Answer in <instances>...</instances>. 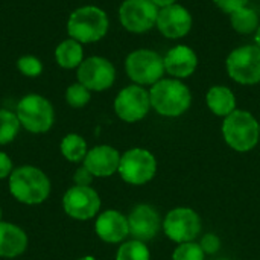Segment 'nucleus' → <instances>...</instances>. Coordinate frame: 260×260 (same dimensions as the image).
Returning <instances> with one entry per match:
<instances>
[{"label":"nucleus","mask_w":260,"mask_h":260,"mask_svg":"<svg viewBox=\"0 0 260 260\" xmlns=\"http://www.w3.org/2000/svg\"><path fill=\"white\" fill-rule=\"evenodd\" d=\"M93 174L82 165L76 169L75 175H73V181H75V186H91V181H93Z\"/></svg>","instance_id":"nucleus-30"},{"label":"nucleus","mask_w":260,"mask_h":260,"mask_svg":"<svg viewBox=\"0 0 260 260\" xmlns=\"http://www.w3.org/2000/svg\"><path fill=\"white\" fill-rule=\"evenodd\" d=\"M27 248V236L15 224L0 221V257L14 259L21 256Z\"/></svg>","instance_id":"nucleus-19"},{"label":"nucleus","mask_w":260,"mask_h":260,"mask_svg":"<svg viewBox=\"0 0 260 260\" xmlns=\"http://www.w3.org/2000/svg\"><path fill=\"white\" fill-rule=\"evenodd\" d=\"M172 260H206V253L195 241L178 244V247L172 253Z\"/></svg>","instance_id":"nucleus-27"},{"label":"nucleus","mask_w":260,"mask_h":260,"mask_svg":"<svg viewBox=\"0 0 260 260\" xmlns=\"http://www.w3.org/2000/svg\"><path fill=\"white\" fill-rule=\"evenodd\" d=\"M17 67H18V70H20L24 76H30V78L38 76V75L43 72V64H41V61H40L38 58H35V56H30V55L21 56V58L17 61Z\"/></svg>","instance_id":"nucleus-28"},{"label":"nucleus","mask_w":260,"mask_h":260,"mask_svg":"<svg viewBox=\"0 0 260 260\" xmlns=\"http://www.w3.org/2000/svg\"><path fill=\"white\" fill-rule=\"evenodd\" d=\"M155 24L166 38H183L192 27V15L184 6L174 3L158 11Z\"/></svg>","instance_id":"nucleus-15"},{"label":"nucleus","mask_w":260,"mask_h":260,"mask_svg":"<svg viewBox=\"0 0 260 260\" xmlns=\"http://www.w3.org/2000/svg\"><path fill=\"white\" fill-rule=\"evenodd\" d=\"M12 160L6 152L0 151V180L9 178L11 172H12Z\"/></svg>","instance_id":"nucleus-32"},{"label":"nucleus","mask_w":260,"mask_h":260,"mask_svg":"<svg viewBox=\"0 0 260 260\" xmlns=\"http://www.w3.org/2000/svg\"><path fill=\"white\" fill-rule=\"evenodd\" d=\"M117 172L125 183L133 186H142L149 183L155 177L157 160L148 149L133 148L120 155V165Z\"/></svg>","instance_id":"nucleus-6"},{"label":"nucleus","mask_w":260,"mask_h":260,"mask_svg":"<svg viewBox=\"0 0 260 260\" xmlns=\"http://www.w3.org/2000/svg\"><path fill=\"white\" fill-rule=\"evenodd\" d=\"M158 8L151 0H125L119 9L122 26L136 34L152 29L157 23Z\"/></svg>","instance_id":"nucleus-12"},{"label":"nucleus","mask_w":260,"mask_h":260,"mask_svg":"<svg viewBox=\"0 0 260 260\" xmlns=\"http://www.w3.org/2000/svg\"><path fill=\"white\" fill-rule=\"evenodd\" d=\"M108 17L98 6H82L76 9L67 23L69 35L78 43H94L105 37Z\"/></svg>","instance_id":"nucleus-4"},{"label":"nucleus","mask_w":260,"mask_h":260,"mask_svg":"<svg viewBox=\"0 0 260 260\" xmlns=\"http://www.w3.org/2000/svg\"><path fill=\"white\" fill-rule=\"evenodd\" d=\"M222 136L232 149L238 152H248L259 143V122L251 113L235 110L232 114L224 117Z\"/></svg>","instance_id":"nucleus-3"},{"label":"nucleus","mask_w":260,"mask_h":260,"mask_svg":"<svg viewBox=\"0 0 260 260\" xmlns=\"http://www.w3.org/2000/svg\"><path fill=\"white\" fill-rule=\"evenodd\" d=\"M149 98L151 107L165 117H178L192 104L190 90L178 79H160L151 87Z\"/></svg>","instance_id":"nucleus-2"},{"label":"nucleus","mask_w":260,"mask_h":260,"mask_svg":"<svg viewBox=\"0 0 260 260\" xmlns=\"http://www.w3.org/2000/svg\"><path fill=\"white\" fill-rule=\"evenodd\" d=\"M216 260H230V259H224V257H221V259H216Z\"/></svg>","instance_id":"nucleus-37"},{"label":"nucleus","mask_w":260,"mask_h":260,"mask_svg":"<svg viewBox=\"0 0 260 260\" xmlns=\"http://www.w3.org/2000/svg\"><path fill=\"white\" fill-rule=\"evenodd\" d=\"M78 260H98L96 257H93V256H84V257H81V259Z\"/></svg>","instance_id":"nucleus-35"},{"label":"nucleus","mask_w":260,"mask_h":260,"mask_svg":"<svg viewBox=\"0 0 260 260\" xmlns=\"http://www.w3.org/2000/svg\"><path fill=\"white\" fill-rule=\"evenodd\" d=\"M90 90L82 84H72L66 91V101L73 108H82L90 102Z\"/></svg>","instance_id":"nucleus-26"},{"label":"nucleus","mask_w":260,"mask_h":260,"mask_svg":"<svg viewBox=\"0 0 260 260\" xmlns=\"http://www.w3.org/2000/svg\"><path fill=\"white\" fill-rule=\"evenodd\" d=\"M256 46L260 47V24L259 27H257V30H256Z\"/></svg>","instance_id":"nucleus-34"},{"label":"nucleus","mask_w":260,"mask_h":260,"mask_svg":"<svg viewBox=\"0 0 260 260\" xmlns=\"http://www.w3.org/2000/svg\"><path fill=\"white\" fill-rule=\"evenodd\" d=\"M59 149H61V154L64 155V158L72 163L84 161V158L88 152L87 142L79 134H67L61 140Z\"/></svg>","instance_id":"nucleus-22"},{"label":"nucleus","mask_w":260,"mask_h":260,"mask_svg":"<svg viewBox=\"0 0 260 260\" xmlns=\"http://www.w3.org/2000/svg\"><path fill=\"white\" fill-rule=\"evenodd\" d=\"M227 72L242 85L260 82V47L248 44L235 49L227 58Z\"/></svg>","instance_id":"nucleus-8"},{"label":"nucleus","mask_w":260,"mask_h":260,"mask_svg":"<svg viewBox=\"0 0 260 260\" xmlns=\"http://www.w3.org/2000/svg\"><path fill=\"white\" fill-rule=\"evenodd\" d=\"M0 221H2V207H0Z\"/></svg>","instance_id":"nucleus-36"},{"label":"nucleus","mask_w":260,"mask_h":260,"mask_svg":"<svg viewBox=\"0 0 260 260\" xmlns=\"http://www.w3.org/2000/svg\"><path fill=\"white\" fill-rule=\"evenodd\" d=\"M94 232L107 244L123 242L129 236L128 218L117 210H105L98 215Z\"/></svg>","instance_id":"nucleus-17"},{"label":"nucleus","mask_w":260,"mask_h":260,"mask_svg":"<svg viewBox=\"0 0 260 260\" xmlns=\"http://www.w3.org/2000/svg\"><path fill=\"white\" fill-rule=\"evenodd\" d=\"M120 154L116 148L110 145H99L91 148L85 158L84 166L98 178H107L114 175L119 171Z\"/></svg>","instance_id":"nucleus-16"},{"label":"nucleus","mask_w":260,"mask_h":260,"mask_svg":"<svg viewBox=\"0 0 260 260\" xmlns=\"http://www.w3.org/2000/svg\"><path fill=\"white\" fill-rule=\"evenodd\" d=\"M126 218L129 225V235L133 236V239L142 241L145 244L148 241H152L163 227L160 213L155 207L149 204L136 206Z\"/></svg>","instance_id":"nucleus-14"},{"label":"nucleus","mask_w":260,"mask_h":260,"mask_svg":"<svg viewBox=\"0 0 260 260\" xmlns=\"http://www.w3.org/2000/svg\"><path fill=\"white\" fill-rule=\"evenodd\" d=\"M114 79V66L102 56H91L84 59L78 69V81L88 90L104 91L113 85Z\"/></svg>","instance_id":"nucleus-13"},{"label":"nucleus","mask_w":260,"mask_h":260,"mask_svg":"<svg viewBox=\"0 0 260 260\" xmlns=\"http://www.w3.org/2000/svg\"><path fill=\"white\" fill-rule=\"evenodd\" d=\"M200 245L206 254H216L221 248V239L213 233H207L201 238Z\"/></svg>","instance_id":"nucleus-29"},{"label":"nucleus","mask_w":260,"mask_h":260,"mask_svg":"<svg viewBox=\"0 0 260 260\" xmlns=\"http://www.w3.org/2000/svg\"><path fill=\"white\" fill-rule=\"evenodd\" d=\"M213 2L222 11H225L229 14H232V12H235V11L244 8V6H247V3H248V0H213Z\"/></svg>","instance_id":"nucleus-31"},{"label":"nucleus","mask_w":260,"mask_h":260,"mask_svg":"<svg viewBox=\"0 0 260 260\" xmlns=\"http://www.w3.org/2000/svg\"><path fill=\"white\" fill-rule=\"evenodd\" d=\"M125 69L128 76L137 85H154L163 79L165 59L154 50L140 49L128 55L125 61Z\"/></svg>","instance_id":"nucleus-7"},{"label":"nucleus","mask_w":260,"mask_h":260,"mask_svg":"<svg viewBox=\"0 0 260 260\" xmlns=\"http://www.w3.org/2000/svg\"><path fill=\"white\" fill-rule=\"evenodd\" d=\"M116 260H151V253L145 242L131 239L119 247Z\"/></svg>","instance_id":"nucleus-24"},{"label":"nucleus","mask_w":260,"mask_h":260,"mask_svg":"<svg viewBox=\"0 0 260 260\" xmlns=\"http://www.w3.org/2000/svg\"><path fill=\"white\" fill-rule=\"evenodd\" d=\"M157 8H166V6H171L175 3V0H151Z\"/></svg>","instance_id":"nucleus-33"},{"label":"nucleus","mask_w":260,"mask_h":260,"mask_svg":"<svg viewBox=\"0 0 260 260\" xmlns=\"http://www.w3.org/2000/svg\"><path fill=\"white\" fill-rule=\"evenodd\" d=\"M11 195L21 204L37 206L44 203L50 195L49 177L35 166H20L8 178Z\"/></svg>","instance_id":"nucleus-1"},{"label":"nucleus","mask_w":260,"mask_h":260,"mask_svg":"<svg viewBox=\"0 0 260 260\" xmlns=\"http://www.w3.org/2000/svg\"><path fill=\"white\" fill-rule=\"evenodd\" d=\"M207 107L210 111L219 117H227L236 110V98L229 87L215 85L207 91L206 96Z\"/></svg>","instance_id":"nucleus-20"},{"label":"nucleus","mask_w":260,"mask_h":260,"mask_svg":"<svg viewBox=\"0 0 260 260\" xmlns=\"http://www.w3.org/2000/svg\"><path fill=\"white\" fill-rule=\"evenodd\" d=\"M64 212L78 221H88L101 210L99 193L90 186H72L62 197Z\"/></svg>","instance_id":"nucleus-10"},{"label":"nucleus","mask_w":260,"mask_h":260,"mask_svg":"<svg viewBox=\"0 0 260 260\" xmlns=\"http://www.w3.org/2000/svg\"><path fill=\"white\" fill-rule=\"evenodd\" d=\"M230 20H232V26L236 32L248 35L254 30H257L259 27V15L254 9L244 6L235 12L230 14Z\"/></svg>","instance_id":"nucleus-23"},{"label":"nucleus","mask_w":260,"mask_h":260,"mask_svg":"<svg viewBox=\"0 0 260 260\" xmlns=\"http://www.w3.org/2000/svg\"><path fill=\"white\" fill-rule=\"evenodd\" d=\"M82 58L84 50L81 47V43H78L73 38L62 41L55 50V59L64 69H73L81 66V62L84 61Z\"/></svg>","instance_id":"nucleus-21"},{"label":"nucleus","mask_w":260,"mask_h":260,"mask_svg":"<svg viewBox=\"0 0 260 260\" xmlns=\"http://www.w3.org/2000/svg\"><path fill=\"white\" fill-rule=\"evenodd\" d=\"M163 232L177 244L193 242L201 233V218L189 207L172 209L163 219Z\"/></svg>","instance_id":"nucleus-9"},{"label":"nucleus","mask_w":260,"mask_h":260,"mask_svg":"<svg viewBox=\"0 0 260 260\" xmlns=\"http://www.w3.org/2000/svg\"><path fill=\"white\" fill-rule=\"evenodd\" d=\"M20 120L17 114L8 111V110H0V146L11 143L18 131H20Z\"/></svg>","instance_id":"nucleus-25"},{"label":"nucleus","mask_w":260,"mask_h":260,"mask_svg":"<svg viewBox=\"0 0 260 260\" xmlns=\"http://www.w3.org/2000/svg\"><path fill=\"white\" fill-rule=\"evenodd\" d=\"M17 117L20 125L34 134L47 133L55 120L52 104L40 94H27L17 105Z\"/></svg>","instance_id":"nucleus-5"},{"label":"nucleus","mask_w":260,"mask_h":260,"mask_svg":"<svg viewBox=\"0 0 260 260\" xmlns=\"http://www.w3.org/2000/svg\"><path fill=\"white\" fill-rule=\"evenodd\" d=\"M163 59L165 70L174 78H187L195 72L198 66L197 53L187 46L172 47Z\"/></svg>","instance_id":"nucleus-18"},{"label":"nucleus","mask_w":260,"mask_h":260,"mask_svg":"<svg viewBox=\"0 0 260 260\" xmlns=\"http://www.w3.org/2000/svg\"><path fill=\"white\" fill-rule=\"evenodd\" d=\"M151 108L149 91H146L142 85H128L119 91L114 101L116 114L128 123H134L142 120Z\"/></svg>","instance_id":"nucleus-11"}]
</instances>
